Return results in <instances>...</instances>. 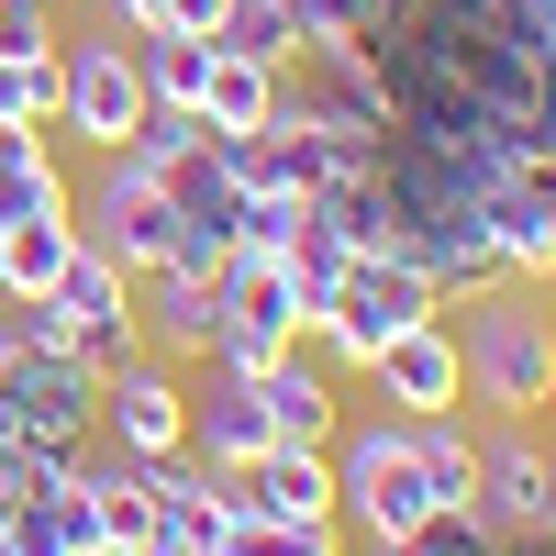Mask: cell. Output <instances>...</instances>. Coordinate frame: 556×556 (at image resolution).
I'll use <instances>...</instances> for the list:
<instances>
[{
  "label": "cell",
  "instance_id": "6da1fadb",
  "mask_svg": "<svg viewBox=\"0 0 556 556\" xmlns=\"http://www.w3.org/2000/svg\"><path fill=\"white\" fill-rule=\"evenodd\" d=\"M456 356H468V401H490L501 424H534V412L556 401V312L534 301V278H501V290L468 301V334H456Z\"/></svg>",
  "mask_w": 556,
  "mask_h": 556
},
{
  "label": "cell",
  "instance_id": "7a4b0ae2",
  "mask_svg": "<svg viewBox=\"0 0 556 556\" xmlns=\"http://www.w3.org/2000/svg\"><path fill=\"white\" fill-rule=\"evenodd\" d=\"M334 490H345V534L356 545H412L434 523V479H424V445H412L401 412H367V424H334Z\"/></svg>",
  "mask_w": 556,
  "mask_h": 556
},
{
  "label": "cell",
  "instance_id": "3957f363",
  "mask_svg": "<svg viewBox=\"0 0 556 556\" xmlns=\"http://www.w3.org/2000/svg\"><path fill=\"white\" fill-rule=\"evenodd\" d=\"M434 312H445V301H434V278L412 267L401 245H356L345 278H334V290H323V312H312V356L367 379V356H379L390 334H412V323H434Z\"/></svg>",
  "mask_w": 556,
  "mask_h": 556
},
{
  "label": "cell",
  "instance_id": "277c9868",
  "mask_svg": "<svg viewBox=\"0 0 556 556\" xmlns=\"http://www.w3.org/2000/svg\"><path fill=\"white\" fill-rule=\"evenodd\" d=\"M278 112L323 123V134H367V146L401 123L379 45H290V56H278Z\"/></svg>",
  "mask_w": 556,
  "mask_h": 556
},
{
  "label": "cell",
  "instance_id": "5b68a950",
  "mask_svg": "<svg viewBox=\"0 0 556 556\" xmlns=\"http://www.w3.org/2000/svg\"><path fill=\"white\" fill-rule=\"evenodd\" d=\"M146 78H134V45H112V23L101 34H67L56 45V134H78L89 156H123L134 134H146Z\"/></svg>",
  "mask_w": 556,
  "mask_h": 556
},
{
  "label": "cell",
  "instance_id": "8992f818",
  "mask_svg": "<svg viewBox=\"0 0 556 556\" xmlns=\"http://www.w3.org/2000/svg\"><path fill=\"white\" fill-rule=\"evenodd\" d=\"M167 235H178V201L156 190V167L146 156H101V178L78 190V245H101L112 267H156L167 256Z\"/></svg>",
  "mask_w": 556,
  "mask_h": 556
},
{
  "label": "cell",
  "instance_id": "52a82bcc",
  "mask_svg": "<svg viewBox=\"0 0 556 556\" xmlns=\"http://www.w3.org/2000/svg\"><path fill=\"white\" fill-rule=\"evenodd\" d=\"M479 523H490L501 545H545V534H556V456H545L523 424L479 434Z\"/></svg>",
  "mask_w": 556,
  "mask_h": 556
},
{
  "label": "cell",
  "instance_id": "ba28073f",
  "mask_svg": "<svg viewBox=\"0 0 556 556\" xmlns=\"http://www.w3.org/2000/svg\"><path fill=\"white\" fill-rule=\"evenodd\" d=\"M101 445L112 456H178L190 445V390H178L167 356H134L101 379Z\"/></svg>",
  "mask_w": 556,
  "mask_h": 556
},
{
  "label": "cell",
  "instance_id": "9c48e42d",
  "mask_svg": "<svg viewBox=\"0 0 556 556\" xmlns=\"http://www.w3.org/2000/svg\"><path fill=\"white\" fill-rule=\"evenodd\" d=\"M367 379H379V401L401 412V424H424V412H468V356H456V323H412V334H390L379 356H367Z\"/></svg>",
  "mask_w": 556,
  "mask_h": 556
},
{
  "label": "cell",
  "instance_id": "30bf717a",
  "mask_svg": "<svg viewBox=\"0 0 556 556\" xmlns=\"http://www.w3.org/2000/svg\"><path fill=\"white\" fill-rule=\"evenodd\" d=\"M235 513H267V523H334V513H345L334 445H267L256 468H235Z\"/></svg>",
  "mask_w": 556,
  "mask_h": 556
},
{
  "label": "cell",
  "instance_id": "8fae6325",
  "mask_svg": "<svg viewBox=\"0 0 556 556\" xmlns=\"http://www.w3.org/2000/svg\"><path fill=\"white\" fill-rule=\"evenodd\" d=\"M223 334H256V345H312V301H301V278L290 256H223Z\"/></svg>",
  "mask_w": 556,
  "mask_h": 556
},
{
  "label": "cell",
  "instance_id": "7c38bea8",
  "mask_svg": "<svg viewBox=\"0 0 556 556\" xmlns=\"http://www.w3.org/2000/svg\"><path fill=\"white\" fill-rule=\"evenodd\" d=\"M134 323H146V356H212L223 334V290L178 267H134Z\"/></svg>",
  "mask_w": 556,
  "mask_h": 556
},
{
  "label": "cell",
  "instance_id": "4fadbf2b",
  "mask_svg": "<svg viewBox=\"0 0 556 556\" xmlns=\"http://www.w3.org/2000/svg\"><path fill=\"white\" fill-rule=\"evenodd\" d=\"M267 445H278V434H267L256 379H223V367H212V379H201V401H190V445H178V456H201V468H223V479H235V468H256Z\"/></svg>",
  "mask_w": 556,
  "mask_h": 556
},
{
  "label": "cell",
  "instance_id": "5bb4252c",
  "mask_svg": "<svg viewBox=\"0 0 556 556\" xmlns=\"http://www.w3.org/2000/svg\"><path fill=\"white\" fill-rule=\"evenodd\" d=\"M45 212L78 223V178L56 167V134L0 123V235H12V223H45Z\"/></svg>",
  "mask_w": 556,
  "mask_h": 556
},
{
  "label": "cell",
  "instance_id": "9a60e30c",
  "mask_svg": "<svg viewBox=\"0 0 556 556\" xmlns=\"http://www.w3.org/2000/svg\"><path fill=\"white\" fill-rule=\"evenodd\" d=\"M256 401H267V434L278 445H334V424H345V401H334V379H323L312 345H290L278 367H256Z\"/></svg>",
  "mask_w": 556,
  "mask_h": 556
},
{
  "label": "cell",
  "instance_id": "2e32d148",
  "mask_svg": "<svg viewBox=\"0 0 556 556\" xmlns=\"http://www.w3.org/2000/svg\"><path fill=\"white\" fill-rule=\"evenodd\" d=\"M201 123H212V134H267V123H278V67L245 56V45H212V67H201Z\"/></svg>",
  "mask_w": 556,
  "mask_h": 556
},
{
  "label": "cell",
  "instance_id": "e0dca14e",
  "mask_svg": "<svg viewBox=\"0 0 556 556\" xmlns=\"http://www.w3.org/2000/svg\"><path fill=\"white\" fill-rule=\"evenodd\" d=\"M89 545H101V513L78 479H45L12 501V556H89Z\"/></svg>",
  "mask_w": 556,
  "mask_h": 556
},
{
  "label": "cell",
  "instance_id": "ac0fdd59",
  "mask_svg": "<svg viewBox=\"0 0 556 556\" xmlns=\"http://www.w3.org/2000/svg\"><path fill=\"white\" fill-rule=\"evenodd\" d=\"M67 256H78V223H67V212H45V223H12V235H0V301H45Z\"/></svg>",
  "mask_w": 556,
  "mask_h": 556
},
{
  "label": "cell",
  "instance_id": "d6986e66",
  "mask_svg": "<svg viewBox=\"0 0 556 556\" xmlns=\"http://www.w3.org/2000/svg\"><path fill=\"white\" fill-rule=\"evenodd\" d=\"M201 67H212L201 34H134V78L156 112H201Z\"/></svg>",
  "mask_w": 556,
  "mask_h": 556
},
{
  "label": "cell",
  "instance_id": "ffe728a7",
  "mask_svg": "<svg viewBox=\"0 0 556 556\" xmlns=\"http://www.w3.org/2000/svg\"><path fill=\"white\" fill-rule=\"evenodd\" d=\"M223 556H345V523H267V513H235Z\"/></svg>",
  "mask_w": 556,
  "mask_h": 556
},
{
  "label": "cell",
  "instance_id": "44dd1931",
  "mask_svg": "<svg viewBox=\"0 0 556 556\" xmlns=\"http://www.w3.org/2000/svg\"><path fill=\"white\" fill-rule=\"evenodd\" d=\"M45 301H67V312H134V267H112L101 245H78L67 267H56V290Z\"/></svg>",
  "mask_w": 556,
  "mask_h": 556
},
{
  "label": "cell",
  "instance_id": "7402d4cb",
  "mask_svg": "<svg viewBox=\"0 0 556 556\" xmlns=\"http://www.w3.org/2000/svg\"><path fill=\"white\" fill-rule=\"evenodd\" d=\"M301 235V190H245L235 201V256H290Z\"/></svg>",
  "mask_w": 556,
  "mask_h": 556
},
{
  "label": "cell",
  "instance_id": "603a6c76",
  "mask_svg": "<svg viewBox=\"0 0 556 556\" xmlns=\"http://www.w3.org/2000/svg\"><path fill=\"white\" fill-rule=\"evenodd\" d=\"M290 34L301 45H367L379 12H367V0H290Z\"/></svg>",
  "mask_w": 556,
  "mask_h": 556
},
{
  "label": "cell",
  "instance_id": "cb8c5ba5",
  "mask_svg": "<svg viewBox=\"0 0 556 556\" xmlns=\"http://www.w3.org/2000/svg\"><path fill=\"white\" fill-rule=\"evenodd\" d=\"M56 0H0V56H56Z\"/></svg>",
  "mask_w": 556,
  "mask_h": 556
},
{
  "label": "cell",
  "instance_id": "d4e9b609",
  "mask_svg": "<svg viewBox=\"0 0 556 556\" xmlns=\"http://www.w3.org/2000/svg\"><path fill=\"white\" fill-rule=\"evenodd\" d=\"M223 23H235V0H167L156 12V34H201V45H223Z\"/></svg>",
  "mask_w": 556,
  "mask_h": 556
},
{
  "label": "cell",
  "instance_id": "484cf974",
  "mask_svg": "<svg viewBox=\"0 0 556 556\" xmlns=\"http://www.w3.org/2000/svg\"><path fill=\"white\" fill-rule=\"evenodd\" d=\"M156 12L167 0H101V23H123V34H156Z\"/></svg>",
  "mask_w": 556,
  "mask_h": 556
},
{
  "label": "cell",
  "instance_id": "4316f807",
  "mask_svg": "<svg viewBox=\"0 0 556 556\" xmlns=\"http://www.w3.org/2000/svg\"><path fill=\"white\" fill-rule=\"evenodd\" d=\"M89 556H156V545H112V534H101V545H89Z\"/></svg>",
  "mask_w": 556,
  "mask_h": 556
},
{
  "label": "cell",
  "instance_id": "83f0119b",
  "mask_svg": "<svg viewBox=\"0 0 556 556\" xmlns=\"http://www.w3.org/2000/svg\"><path fill=\"white\" fill-rule=\"evenodd\" d=\"M0 556H12V513H0Z\"/></svg>",
  "mask_w": 556,
  "mask_h": 556
}]
</instances>
